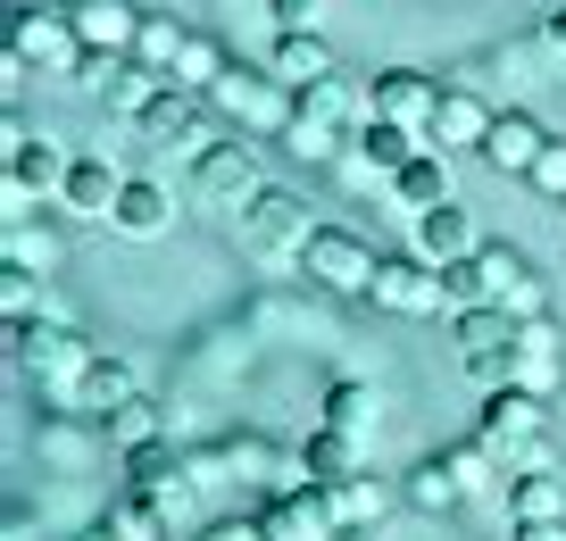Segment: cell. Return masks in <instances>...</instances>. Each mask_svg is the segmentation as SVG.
I'll list each match as a JSON object with an SVG mask.
<instances>
[{
  "mask_svg": "<svg viewBox=\"0 0 566 541\" xmlns=\"http://www.w3.org/2000/svg\"><path fill=\"white\" fill-rule=\"evenodd\" d=\"M509 384H525V392H542V400H549V384H558V333H549V316H525V325H516Z\"/></svg>",
  "mask_w": 566,
  "mask_h": 541,
  "instance_id": "obj_23",
  "label": "cell"
},
{
  "mask_svg": "<svg viewBox=\"0 0 566 541\" xmlns=\"http://www.w3.org/2000/svg\"><path fill=\"white\" fill-rule=\"evenodd\" d=\"M301 467H308V483H342V475H358V434L317 425V434H308V450H301Z\"/></svg>",
  "mask_w": 566,
  "mask_h": 541,
  "instance_id": "obj_29",
  "label": "cell"
},
{
  "mask_svg": "<svg viewBox=\"0 0 566 541\" xmlns=\"http://www.w3.org/2000/svg\"><path fill=\"white\" fill-rule=\"evenodd\" d=\"M408 500H417V508H459V500H467V491H459V475H450V458H442V450L408 467Z\"/></svg>",
  "mask_w": 566,
  "mask_h": 541,
  "instance_id": "obj_32",
  "label": "cell"
},
{
  "mask_svg": "<svg viewBox=\"0 0 566 541\" xmlns=\"http://www.w3.org/2000/svg\"><path fill=\"white\" fill-rule=\"evenodd\" d=\"M408 226H417V259H433V267H459V259H475V250H483V226H475L467 200H442V209L408 217Z\"/></svg>",
  "mask_w": 566,
  "mask_h": 541,
  "instance_id": "obj_13",
  "label": "cell"
},
{
  "mask_svg": "<svg viewBox=\"0 0 566 541\" xmlns=\"http://www.w3.org/2000/svg\"><path fill=\"white\" fill-rule=\"evenodd\" d=\"M9 59H18L25 75H59V84H75V67H84V34H75L67 9H18V18H9Z\"/></svg>",
  "mask_w": 566,
  "mask_h": 541,
  "instance_id": "obj_3",
  "label": "cell"
},
{
  "mask_svg": "<svg viewBox=\"0 0 566 541\" xmlns=\"http://www.w3.org/2000/svg\"><path fill=\"white\" fill-rule=\"evenodd\" d=\"M424 150H433V134H417V125H391V117H367V125H358V167L384 175V184L408 167V158H424Z\"/></svg>",
  "mask_w": 566,
  "mask_h": 541,
  "instance_id": "obj_21",
  "label": "cell"
},
{
  "mask_svg": "<svg viewBox=\"0 0 566 541\" xmlns=\"http://www.w3.org/2000/svg\"><path fill=\"white\" fill-rule=\"evenodd\" d=\"M325 0H275V34H292V25H317Z\"/></svg>",
  "mask_w": 566,
  "mask_h": 541,
  "instance_id": "obj_42",
  "label": "cell"
},
{
  "mask_svg": "<svg viewBox=\"0 0 566 541\" xmlns=\"http://www.w3.org/2000/svg\"><path fill=\"white\" fill-rule=\"evenodd\" d=\"M442 200H459L450 193V150H424V158H408V167L391 175V209L424 217V209H442Z\"/></svg>",
  "mask_w": 566,
  "mask_h": 541,
  "instance_id": "obj_24",
  "label": "cell"
},
{
  "mask_svg": "<svg viewBox=\"0 0 566 541\" xmlns=\"http://www.w3.org/2000/svg\"><path fill=\"white\" fill-rule=\"evenodd\" d=\"M67 167L75 158L59 150L51 134H25L18 150H9V217H25L42 200V209H59V193H67Z\"/></svg>",
  "mask_w": 566,
  "mask_h": 541,
  "instance_id": "obj_10",
  "label": "cell"
},
{
  "mask_svg": "<svg viewBox=\"0 0 566 541\" xmlns=\"http://www.w3.org/2000/svg\"><path fill=\"white\" fill-rule=\"evenodd\" d=\"M542 18H566V0H542Z\"/></svg>",
  "mask_w": 566,
  "mask_h": 541,
  "instance_id": "obj_46",
  "label": "cell"
},
{
  "mask_svg": "<svg viewBox=\"0 0 566 541\" xmlns=\"http://www.w3.org/2000/svg\"><path fill=\"white\" fill-rule=\"evenodd\" d=\"M375 408H384L375 384H334V392H325V425H334V434H367Z\"/></svg>",
  "mask_w": 566,
  "mask_h": 541,
  "instance_id": "obj_34",
  "label": "cell"
},
{
  "mask_svg": "<svg viewBox=\"0 0 566 541\" xmlns=\"http://www.w3.org/2000/svg\"><path fill=\"white\" fill-rule=\"evenodd\" d=\"M259 533L266 541H334V500H325V483H301V491H275V500L259 508Z\"/></svg>",
  "mask_w": 566,
  "mask_h": 541,
  "instance_id": "obj_12",
  "label": "cell"
},
{
  "mask_svg": "<svg viewBox=\"0 0 566 541\" xmlns=\"http://www.w3.org/2000/svg\"><path fill=\"white\" fill-rule=\"evenodd\" d=\"M117 193H125V175L108 167V150H84V158L67 167V193H59V209L84 217V226H108V217H117Z\"/></svg>",
  "mask_w": 566,
  "mask_h": 541,
  "instance_id": "obj_15",
  "label": "cell"
},
{
  "mask_svg": "<svg viewBox=\"0 0 566 541\" xmlns=\"http://www.w3.org/2000/svg\"><path fill=\"white\" fill-rule=\"evenodd\" d=\"M283 150H292V158H308V167H325V158L342 150V134H334V125H317V117H301V108H292V125H283Z\"/></svg>",
  "mask_w": 566,
  "mask_h": 541,
  "instance_id": "obj_36",
  "label": "cell"
},
{
  "mask_svg": "<svg viewBox=\"0 0 566 541\" xmlns=\"http://www.w3.org/2000/svg\"><path fill=\"white\" fill-rule=\"evenodd\" d=\"M34 300H42L34 267H9V275H0V309H9V325H34Z\"/></svg>",
  "mask_w": 566,
  "mask_h": 541,
  "instance_id": "obj_39",
  "label": "cell"
},
{
  "mask_svg": "<svg viewBox=\"0 0 566 541\" xmlns=\"http://www.w3.org/2000/svg\"><path fill=\"white\" fill-rule=\"evenodd\" d=\"M525 184H533L542 200H558V209H566V142H549V150L533 158V175H525Z\"/></svg>",
  "mask_w": 566,
  "mask_h": 541,
  "instance_id": "obj_40",
  "label": "cell"
},
{
  "mask_svg": "<svg viewBox=\"0 0 566 541\" xmlns=\"http://www.w3.org/2000/svg\"><path fill=\"white\" fill-rule=\"evenodd\" d=\"M542 150H549V134L525 117V108H509V117H492V134H483L475 158H483L492 175H533V158H542Z\"/></svg>",
  "mask_w": 566,
  "mask_h": 541,
  "instance_id": "obj_20",
  "label": "cell"
},
{
  "mask_svg": "<svg viewBox=\"0 0 566 541\" xmlns=\"http://www.w3.org/2000/svg\"><path fill=\"white\" fill-rule=\"evenodd\" d=\"M142 142H159V150H176V142H184V150H209V142H217V101H209V92H184V84H167L159 92V101H150V108H142Z\"/></svg>",
  "mask_w": 566,
  "mask_h": 541,
  "instance_id": "obj_7",
  "label": "cell"
},
{
  "mask_svg": "<svg viewBox=\"0 0 566 541\" xmlns=\"http://www.w3.org/2000/svg\"><path fill=\"white\" fill-rule=\"evenodd\" d=\"M516 541H566L558 524H516Z\"/></svg>",
  "mask_w": 566,
  "mask_h": 541,
  "instance_id": "obj_44",
  "label": "cell"
},
{
  "mask_svg": "<svg viewBox=\"0 0 566 541\" xmlns=\"http://www.w3.org/2000/svg\"><path fill=\"white\" fill-rule=\"evenodd\" d=\"M226 67H233V59L217 51L209 34H192V42H184V59H176V75H167V84H184V92H217V84H226Z\"/></svg>",
  "mask_w": 566,
  "mask_h": 541,
  "instance_id": "obj_31",
  "label": "cell"
},
{
  "mask_svg": "<svg viewBox=\"0 0 566 541\" xmlns=\"http://www.w3.org/2000/svg\"><path fill=\"white\" fill-rule=\"evenodd\" d=\"M233 233H242L250 259H301L317 226H308V200H292V193H275V184H266V193L233 217Z\"/></svg>",
  "mask_w": 566,
  "mask_h": 541,
  "instance_id": "obj_5",
  "label": "cell"
},
{
  "mask_svg": "<svg viewBox=\"0 0 566 541\" xmlns=\"http://www.w3.org/2000/svg\"><path fill=\"white\" fill-rule=\"evenodd\" d=\"M492 117L500 108L483 101V92H467V84H442V108H433V150H483V134H492Z\"/></svg>",
  "mask_w": 566,
  "mask_h": 541,
  "instance_id": "obj_16",
  "label": "cell"
},
{
  "mask_svg": "<svg viewBox=\"0 0 566 541\" xmlns=\"http://www.w3.org/2000/svg\"><path fill=\"white\" fill-rule=\"evenodd\" d=\"M475 267H483V283H492V300L525 325V316H542V283H533V267H525V250H509V242H483L475 250Z\"/></svg>",
  "mask_w": 566,
  "mask_h": 541,
  "instance_id": "obj_17",
  "label": "cell"
},
{
  "mask_svg": "<svg viewBox=\"0 0 566 541\" xmlns=\"http://www.w3.org/2000/svg\"><path fill=\"white\" fill-rule=\"evenodd\" d=\"M9 350H18L25 384H34V392H51V400L75 417V392H84V375H92V358H101V350H92L75 325H59V316H34V325H9Z\"/></svg>",
  "mask_w": 566,
  "mask_h": 541,
  "instance_id": "obj_1",
  "label": "cell"
},
{
  "mask_svg": "<svg viewBox=\"0 0 566 541\" xmlns=\"http://www.w3.org/2000/svg\"><path fill=\"white\" fill-rule=\"evenodd\" d=\"M184 42H192V34H184L176 18H159V9H142V34H134V59H142V67H159V75H176Z\"/></svg>",
  "mask_w": 566,
  "mask_h": 541,
  "instance_id": "obj_30",
  "label": "cell"
},
{
  "mask_svg": "<svg viewBox=\"0 0 566 541\" xmlns=\"http://www.w3.org/2000/svg\"><path fill=\"white\" fill-rule=\"evenodd\" d=\"M367 101H375V117H391V125H433V108H442V84H433V75L424 67H384L367 84Z\"/></svg>",
  "mask_w": 566,
  "mask_h": 541,
  "instance_id": "obj_14",
  "label": "cell"
},
{
  "mask_svg": "<svg viewBox=\"0 0 566 541\" xmlns=\"http://www.w3.org/2000/svg\"><path fill=\"white\" fill-rule=\"evenodd\" d=\"M125 400H142V384H134V367L125 358H92V375H84V392H75V417H92V425H108Z\"/></svg>",
  "mask_w": 566,
  "mask_h": 541,
  "instance_id": "obj_27",
  "label": "cell"
},
{
  "mask_svg": "<svg viewBox=\"0 0 566 541\" xmlns=\"http://www.w3.org/2000/svg\"><path fill=\"white\" fill-rule=\"evenodd\" d=\"M301 117H317V125H367L375 117V101L350 84V75H317V84H301Z\"/></svg>",
  "mask_w": 566,
  "mask_h": 541,
  "instance_id": "obj_25",
  "label": "cell"
},
{
  "mask_svg": "<svg viewBox=\"0 0 566 541\" xmlns=\"http://www.w3.org/2000/svg\"><path fill=\"white\" fill-rule=\"evenodd\" d=\"M150 508H159V524H167V541L184 533V524L200 517V483H176V475H167V483H150Z\"/></svg>",
  "mask_w": 566,
  "mask_h": 541,
  "instance_id": "obj_38",
  "label": "cell"
},
{
  "mask_svg": "<svg viewBox=\"0 0 566 541\" xmlns=\"http://www.w3.org/2000/svg\"><path fill=\"white\" fill-rule=\"evenodd\" d=\"M266 75H283V84L301 92V84H317V75H342V67H334V42H325L317 25H292V34H275V51H266Z\"/></svg>",
  "mask_w": 566,
  "mask_h": 541,
  "instance_id": "obj_22",
  "label": "cell"
},
{
  "mask_svg": "<svg viewBox=\"0 0 566 541\" xmlns=\"http://www.w3.org/2000/svg\"><path fill=\"white\" fill-rule=\"evenodd\" d=\"M125 467H134V491H150V483H167V475H176V450H167V441H150V450H125Z\"/></svg>",
  "mask_w": 566,
  "mask_h": 541,
  "instance_id": "obj_41",
  "label": "cell"
},
{
  "mask_svg": "<svg viewBox=\"0 0 566 541\" xmlns=\"http://www.w3.org/2000/svg\"><path fill=\"white\" fill-rule=\"evenodd\" d=\"M542 34H549V51L566 59V18H542Z\"/></svg>",
  "mask_w": 566,
  "mask_h": 541,
  "instance_id": "obj_45",
  "label": "cell"
},
{
  "mask_svg": "<svg viewBox=\"0 0 566 541\" xmlns=\"http://www.w3.org/2000/svg\"><path fill=\"white\" fill-rule=\"evenodd\" d=\"M217 108H226V117H250V125H292V108H301V92L283 84V75H242V67H226V84L209 92Z\"/></svg>",
  "mask_w": 566,
  "mask_h": 541,
  "instance_id": "obj_11",
  "label": "cell"
},
{
  "mask_svg": "<svg viewBox=\"0 0 566 541\" xmlns=\"http://www.w3.org/2000/svg\"><path fill=\"white\" fill-rule=\"evenodd\" d=\"M509 517L516 524H566V475L558 467L509 475Z\"/></svg>",
  "mask_w": 566,
  "mask_h": 541,
  "instance_id": "obj_26",
  "label": "cell"
},
{
  "mask_svg": "<svg viewBox=\"0 0 566 541\" xmlns=\"http://www.w3.org/2000/svg\"><path fill=\"white\" fill-rule=\"evenodd\" d=\"M200 541H266V533H259V517H242V524H209Z\"/></svg>",
  "mask_w": 566,
  "mask_h": 541,
  "instance_id": "obj_43",
  "label": "cell"
},
{
  "mask_svg": "<svg viewBox=\"0 0 566 541\" xmlns=\"http://www.w3.org/2000/svg\"><path fill=\"white\" fill-rule=\"evenodd\" d=\"M75 92H92V101L108 108V117H142V108L167 92V75L159 67H142L134 51L125 59H108V51H84V67H75Z\"/></svg>",
  "mask_w": 566,
  "mask_h": 541,
  "instance_id": "obj_6",
  "label": "cell"
},
{
  "mask_svg": "<svg viewBox=\"0 0 566 541\" xmlns=\"http://www.w3.org/2000/svg\"><path fill=\"white\" fill-rule=\"evenodd\" d=\"M101 434L117 441V450H150V441H159V400H125Z\"/></svg>",
  "mask_w": 566,
  "mask_h": 541,
  "instance_id": "obj_35",
  "label": "cell"
},
{
  "mask_svg": "<svg viewBox=\"0 0 566 541\" xmlns=\"http://www.w3.org/2000/svg\"><path fill=\"white\" fill-rule=\"evenodd\" d=\"M301 267H308V283H317V292L367 300L384 250H367V233H350V226H317V233H308V250H301Z\"/></svg>",
  "mask_w": 566,
  "mask_h": 541,
  "instance_id": "obj_4",
  "label": "cell"
},
{
  "mask_svg": "<svg viewBox=\"0 0 566 541\" xmlns=\"http://www.w3.org/2000/svg\"><path fill=\"white\" fill-rule=\"evenodd\" d=\"M108 533H117V541H167V524H159V508H150V491H134V500L108 508Z\"/></svg>",
  "mask_w": 566,
  "mask_h": 541,
  "instance_id": "obj_37",
  "label": "cell"
},
{
  "mask_svg": "<svg viewBox=\"0 0 566 541\" xmlns=\"http://www.w3.org/2000/svg\"><path fill=\"white\" fill-rule=\"evenodd\" d=\"M9 267H34V275H51V267H59V233L34 226V217H9Z\"/></svg>",
  "mask_w": 566,
  "mask_h": 541,
  "instance_id": "obj_33",
  "label": "cell"
},
{
  "mask_svg": "<svg viewBox=\"0 0 566 541\" xmlns=\"http://www.w3.org/2000/svg\"><path fill=\"white\" fill-rule=\"evenodd\" d=\"M367 300L375 309H391V316H442L450 309V283H442V267L433 259H384L375 267V283H367Z\"/></svg>",
  "mask_w": 566,
  "mask_h": 541,
  "instance_id": "obj_9",
  "label": "cell"
},
{
  "mask_svg": "<svg viewBox=\"0 0 566 541\" xmlns=\"http://www.w3.org/2000/svg\"><path fill=\"white\" fill-rule=\"evenodd\" d=\"M325 500H334V524L350 533V524H375L391 508V491L375 483V475H342V483H325Z\"/></svg>",
  "mask_w": 566,
  "mask_h": 541,
  "instance_id": "obj_28",
  "label": "cell"
},
{
  "mask_svg": "<svg viewBox=\"0 0 566 541\" xmlns=\"http://www.w3.org/2000/svg\"><path fill=\"white\" fill-rule=\"evenodd\" d=\"M67 18H75V34H84V51H108V59H125L134 34H142L134 0H67Z\"/></svg>",
  "mask_w": 566,
  "mask_h": 541,
  "instance_id": "obj_19",
  "label": "cell"
},
{
  "mask_svg": "<svg viewBox=\"0 0 566 541\" xmlns=\"http://www.w3.org/2000/svg\"><path fill=\"white\" fill-rule=\"evenodd\" d=\"M117 233H134V242H159L167 226H176V193H167L159 175H125L117 193V217H108Z\"/></svg>",
  "mask_w": 566,
  "mask_h": 541,
  "instance_id": "obj_18",
  "label": "cell"
},
{
  "mask_svg": "<svg viewBox=\"0 0 566 541\" xmlns=\"http://www.w3.org/2000/svg\"><path fill=\"white\" fill-rule=\"evenodd\" d=\"M549 408H542V392H525V384H492L483 392V417H475V441H492L500 458H509L516 475H533V467H549Z\"/></svg>",
  "mask_w": 566,
  "mask_h": 541,
  "instance_id": "obj_2",
  "label": "cell"
},
{
  "mask_svg": "<svg viewBox=\"0 0 566 541\" xmlns=\"http://www.w3.org/2000/svg\"><path fill=\"white\" fill-rule=\"evenodd\" d=\"M266 184H259V158H250V142H209V150L192 158V200L200 209H250Z\"/></svg>",
  "mask_w": 566,
  "mask_h": 541,
  "instance_id": "obj_8",
  "label": "cell"
}]
</instances>
